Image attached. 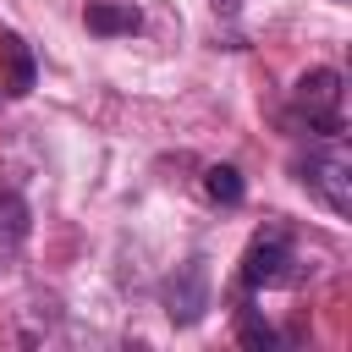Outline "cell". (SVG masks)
Here are the masks:
<instances>
[{"label": "cell", "instance_id": "cell-1", "mask_svg": "<svg viewBox=\"0 0 352 352\" xmlns=\"http://www.w3.org/2000/svg\"><path fill=\"white\" fill-rule=\"evenodd\" d=\"M242 292H270V286H297L302 280V258L292 248V231L286 226H264L248 253H242Z\"/></svg>", "mask_w": 352, "mask_h": 352}, {"label": "cell", "instance_id": "cell-2", "mask_svg": "<svg viewBox=\"0 0 352 352\" xmlns=\"http://www.w3.org/2000/svg\"><path fill=\"white\" fill-rule=\"evenodd\" d=\"M292 116L319 132V138H341L346 132V116H341V72L336 66H314L297 77L292 88Z\"/></svg>", "mask_w": 352, "mask_h": 352}, {"label": "cell", "instance_id": "cell-3", "mask_svg": "<svg viewBox=\"0 0 352 352\" xmlns=\"http://www.w3.org/2000/svg\"><path fill=\"white\" fill-rule=\"evenodd\" d=\"M302 187L336 214V220H346L352 214V160H346V148H341V138H324V148L319 154H308L302 165Z\"/></svg>", "mask_w": 352, "mask_h": 352}, {"label": "cell", "instance_id": "cell-4", "mask_svg": "<svg viewBox=\"0 0 352 352\" xmlns=\"http://www.w3.org/2000/svg\"><path fill=\"white\" fill-rule=\"evenodd\" d=\"M160 302H165V319L170 324H198L204 308H209V270H204V258L176 264V275L165 280Z\"/></svg>", "mask_w": 352, "mask_h": 352}, {"label": "cell", "instance_id": "cell-5", "mask_svg": "<svg viewBox=\"0 0 352 352\" xmlns=\"http://www.w3.org/2000/svg\"><path fill=\"white\" fill-rule=\"evenodd\" d=\"M82 22H88V33H99V38H116V33H138V28H143L138 6H110V0H94V6L82 11Z\"/></svg>", "mask_w": 352, "mask_h": 352}, {"label": "cell", "instance_id": "cell-6", "mask_svg": "<svg viewBox=\"0 0 352 352\" xmlns=\"http://www.w3.org/2000/svg\"><path fill=\"white\" fill-rule=\"evenodd\" d=\"M236 341H242V346H253V352H270V346H280L275 324H270V319H264V308H253L248 297L236 302Z\"/></svg>", "mask_w": 352, "mask_h": 352}, {"label": "cell", "instance_id": "cell-7", "mask_svg": "<svg viewBox=\"0 0 352 352\" xmlns=\"http://www.w3.org/2000/svg\"><path fill=\"white\" fill-rule=\"evenodd\" d=\"M204 192H209V204L236 209V204H242V192H248V182H242V170H236V165H209V170H204Z\"/></svg>", "mask_w": 352, "mask_h": 352}, {"label": "cell", "instance_id": "cell-8", "mask_svg": "<svg viewBox=\"0 0 352 352\" xmlns=\"http://www.w3.org/2000/svg\"><path fill=\"white\" fill-rule=\"evenodd\" d=\"M0 55H6V66H11L6 94H28V88H33V55H28V44H22L16 33H0Z\"/></svg>", "mask_w": 352, "mask_h": 352}, {"label": "cell", "instance_id": "cell-9", "mask_svg": "<svg viewBox=\"0 0 352 352\" xmlns=\"http://www.w3.org/2000/svg\"><path fill=\"white\" fill-rule=\"evenodd\" d=\"M33 226V209L22 192H0V242H22Z\"/></svg>", "mask_w": 352, "mask_h": 352}, {"label": "cell", "instance_id": "cell-10", "mask_svg": "<svg viewBox=\"0 0 352 352\" xmlns=\"http://www.w3.org/2000/svg\"><path fill=\"white\" fill-rule=\"evenodd\" d=\"M236 6H242V0H214V11H220V16H236Z\"/></svg>", "mask_w": 352, "mask_h": 352}]
</instances>
